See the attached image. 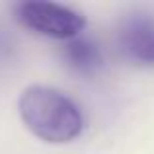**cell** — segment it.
Segmentation results:
<instances>
[{
    "instance_id": "3957f363",
    "label": "cell",
    "mask_w": 154,
    "mask_h": 154,
    "mask_svg": "<svg viewBox=\"0 0 154 154\" xmlns=\"http://www.w3.org/2000/svg\"><path fill=\"white\" fill-rule=\"evenodd\" d=\"M117 47L129 63L154 66V16L137 12L121 22Z\"/></svg>"
},
{
    "instance_id": "5b68a950",
    "label": "cell",
    "mask_w": 154,
    "mask_h": 154,
    "mask_svg": "<svg viewBox=\"0 0 154 154\" xmlns=\"http://www.w3.org/2000/svg\"><path fill=\"white\" fill-rule=\"evenodd\" d=\"M12 49H14V45H12L10 35L6 33L4 27H0V59H8L12 55Z\"/></svg>"
},
{
    "instance_id": "277c9868",
    "label": "cell",
    "mask_w": 154,
    "mask_h": 154,
    "mask_svg": "<svg viewBox=\"0 0 154 154\" xmlns=\"http://www.w3.org/2000/svg\"><path fill=\"white\" fill-rule=\"evenodd\" d=\"M63 59L72 72L80 76H96L103 68V57L92 39L74 37L64 45Z\"/></svg>"
},
{
    "instance_id": "6da1fadb",
    "label": "cell",
    "mask_w": 154,
    "mask_h": 154,
    "mask_svg": "<svg viewBox=\"0 0 154 154\" xmlns=\"http://www.w3.org/2000/svg\"><path fill=\"white\" fill-rule=\"evenodd\" d=\"M26 127L45 143H70L82 131V113L70 98L47 86H29L18 102Z\"/></svg>"
},
{
    "instance_id": "7a4b0ae2",
    "label": "cell",
    "mask_w": 154,
    "mask_h": 154,
    "mask_svg": "<svg viewBox=\"0 0 154 154\" xmlns=\"http://www.w3.org/2000/svg\"><path fill=\"white\" fill-rule=\"evenodd\" d=\"M14 16L26 29L53 39H74L86 26L80 12L47 0H27L16 4Z\"/></svg>"
}]
</instances>
